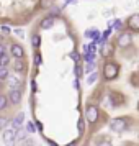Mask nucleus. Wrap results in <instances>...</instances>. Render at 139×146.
Listing matches in <instances>:
<instances>
[{
  "label": "nucleus",
  "instance_id": "bb28decb",
  "mask_svg": "<svg viewBox=\"0 0 139 146\" xmlns=\"http://www.w3.org/2000/svg\"><path fill=\"white\" fill-rule=\"evenodd\" d=\"M70 58H72L75 62H79V53H75V51H74V53H70Z\"/></svg>",
  "mask_w": 139,
  "mask_h": 146
},
{
  "label": "nucleus",
  "instance_id": "0eeeda50",
  "mask_svg": "<svg viewBox=\"0 0 139 146\" xmlns=\"http://www.w3.org/2000/svg\"><path fill=\"white\" fill-rule=\"evenodd\" d=\"M8 99H10V102H12L13 105H18V104L21 102V90H20V89L10 90V95H8Z\"/></svg>",
  "mask_w": 139,
  "mask_h": 146
},
{
  "label": "nucleus",
  "instance_id": "1a4fd4ad",
  "mask_svg": "<svg viewBox=\"0 0 139 146\" xmlns=\"http://www.w3.org/2000/svg\"><path fill=\"white\" fill-rule=\"evenodd\" d=\"M12 54H13V58H16V59H21L23 54H25V51H23V48H21L20 44H13V46H12Z\"/></svg>",
  "mask_w": 139,
  "mask_h": 146
},
{
  "label": "nucleus",
  "instance_id": "f8f14e48",
  "mask_svg": "<svg viewBox=\"0 0 139 146\" xmlns=\"http://www.w3.org/2000/svg\"><path fill=\"white\" fill-rule=\"evenodd\" d=\"M110 100H111L113 105H119V104H123V97H121V95H118V94H115V92H111Z\"/></svg>",
  "mask_w": 139,
  "mask_h": 146
},
{
  "label": "nucleus",
  "instance_id": "6ab92c4d",
  "mask_svg": "<svg viewBox=\"0 0 139 146\" xmlns=\"http://www.w3.org/2000/svg\"><path fill=\"white\" fill-rule=\"evenodd\" d=\"M7 123H8L7 117H0V130H7Z\"/></svg>",
  "mask_w": 139,
  "mask_h": 146
},
{
  "label": "nucleus",
  "instance_id": "a878e982",
  "mask_svg": "<svg viewBox=\"0 0 139 146\" xmlns=\"http://www.w3.org/2000/svg\"><path fill=\"white\" fill-rule=\"evenodd\" d=\"M34 62H36V66H40V64H41V54L40 53L34 54Z\"/></svg>",
  "mask_w": 139,
  "mask_h": 146
},
{
  "label": "nucleus",
  "instance_id": "c85d7f7f",
  "mask_svg": "<svg viewBox=\"0 0 139 146\" xmlns=\"http://www.w3.org/2000/svg\"><path fill=\"white\" fill-rule=\"evenodd\" d=\"M2 31H3L5 35H8L10 31H12V30H10V27H7V25H3V27H2Z\"/></svg>",
  "mask_w": 139,
  "mask_h": 146
},
{
  "label": "nucleus",
  "instance_id": "393cba45",
  "mask_svg": "<svg viewBox=\"0 0 139 146\" xmlns=\"http://www.w3.org/2000/svg\"><path fill=\"white\" fill-rule=\"evenodd\" d=\"M93 69H95V62H88L87 64V72H93Z\"/></svg>",
  "mask_w": 139,
  "mask_h": 146
},
{
  "label": "nucleus",
  "instance_id": "c756f323",
  "mask_svg": "<svg viewBox=\"0 0 139 146\" xmlns=\"http://www.w3.org/2000/svg\"><path fill=\"white\" fill-rule=\"evenodd\" d=\"M98 146H111V143H110V141H101Z\"/></svg>",
  "mask_w": 139,
  "mask_h": 146
},
{
  "label": "nucleus",
  "instance_id": "4be33fe9",
  "mask_svg": "<svg viewBox=\"0 0 139 146\" xmlns=\"http://www.w3.org/2000/svg\"><path fill=\"white\" fill-rule=\"evenodd\" d=\"M36 128H38V126L34 125V123H31V121H30V123L26 125V131H28V133H34V131H36Z\"/></svg>",
  "mask_w": 139,
  "mask_h": 146
},
{
  "label": "nucleus",
  "instance_id": "9d476101",
  "mask_svg": "<svg viewBox=\"0 0 139 146\" xmlns=\"http://www.w3.org/2000/svg\"><path fill=\"white\" fill-rule=\"evenodd\" d=\"M8 86L12 87V90H15V89H20V86H21V82H20V79L18 77H15V76H8Z\"/></svg>",
  "mask_w": 139,
  "mask_h": 146
},
{
  "label": "nucleus",
  "instance_id": "f3484780",
  "mask_svg": "<svg viewBox=\"0 0 139 146\" xmlns=\"http://www.w3.org/2000/svg\"><path fill=\"white\" fill-rule=\"evenodd\" d=\"M40 5L43 8H51L54 5V0H40Z\"/></svg>",
  "mask_w": 139,
  "mask_h": 146
},
{
  "label": "nucleus",
  "instance_id": "b1692460",
  "mask_svg": "<svg viewBox=\"0 0 139 146\" xmlns=\"http://www.w3.org/2000/svg\"><path fill=\"white\" fill-rule=\"evenodd\" d=\"M23 62H21V59H18L16 61V64H15V69H16V72H21V71H23Z\"/></svg>",
  "mask_w": 139,
  "mask_h": 146
},
{
  "label": "nucleus",
  "instance_id": "4468645a",
  "mask_svg": "<svg viewBox=\"0 0 139 146\" xmlns=\"http://www.w3.org/2000/svg\"><path fill=\"white\" fill-rule=\"evenodd\" d=\"M26 130H16V141H25L26 139Z\"/></svg>",
  "mask_w": 139,
  "mask_h": 146
},
{
  "label": "nucleus",
  "instance_id": "a211bd4d",
  "mask_svg": "<svg viewBox=\"0 0 139 146\" xmlns=\"http://www.w3.org/2000/svg\"><path fill=\"white\" fill-rule=\"evenodd\" d=\"M8 67H0V80H3V79H8Z\"/></svg>",
  "mask_w": 139,
  "mask_h": 146
},
{
  "label": "nucleus",
  "instance_id": "f257e3e1",
  "mask_svg": "<svg viewBox=\"0 0 139 146\" xmlns=\"http://www.w3.org/2000/svg\"><path fill=\"white\" fill-rule=\"evenodd\" d=\"M119 74V66L113 61H108L105 66H103V76H105L106 80H113L116 79Z\"/></svg>",
  "mask_w": 139,
  "mask_h": 146
},
{
  "label": "nucleus",
  "instance_id": "7ed1b4c3",
  "mask_svg": "<svg viewBox=\"0 0 139 146\" xmlns=\"http://www.w3.org/2000/svg\"><path fill=\"white\" fill-rule=\"evenodd\" d=\"M110 128L113 131H125L128 128V118H113L110 123Z\"/></svg>",
  "mask_w": 139,
  "mask_h": 146
},
{
  "label": "nucleus",
  "instance_id": "dca6fc26",
  "mask_svg": "<svg viewBox=\"0 0 139 146\" xmlns=\"http://www.w3.org/2000/svg\"><path fill=\"white\" fill-rule=\"evenodd\" d=\"M85 36H88V38H93V40H98V30H88V31H85Z\"/></svg>",
  "mask_w": 139,
  "mask_h": 146
},
{
  "label": "nucleus",
  "instance_id": "412c9836",
  "mask_svg": "<svg viewBox=\"0 0 139 146\" xmlns=\"http://www.w3.org/2000/svg\"><path fill=\"white\" fill-rule=\"evenodd\" d=\"M7 104H8L7 97H5V95H0V110H3V108L7 107Z\"/></svg>",
  "mask_w": 139,
  "mask_h": 146
},
{
  "label": "nucleus",
  "instance_id": "ddd939ff",
  "mask_svg": "<svg viewBox=\"0 0 139 146\" xmlns=\"http://www.w3.org/2000/svg\"><path fill=\"white\" fill-rule=\"evenodd\" d=\"M8 64H10L8 53L7 54H2V56H0V67H8Z\"/></svg>",
  "mask_w": 139,
  "mask_h": 146
},
{
  "label": "nucleus",
  "instance_id": "20e7f679",
  "mask_svg": "<svg viewBox=\"0 0 139 146\" xmlns=\"http://www.w3.org/2000/svg\"><path fill=\"white\" fill-rule=\"evenodd\" d=\"M85 117L88 123H97V120H98V107L88 105L85 110Z\"/></svg>",
  "mask_w": 139,
  "mask_h": 146
},
{
  "label": "nucleus",
  "instance_id": "423d86ee",
  "mask_svg": "<svg viewBox=\"0 0 139 146\" xmlns=\"http://www.w3.org/2000/svg\"><path fill=\"white\" fill-rule=\"evenodd\" d=\"M126 25H128V28H129L131 31H139V13L129 17L128 21H126Z\"/></svg>",
  "mask_w": 139,
  "mask_h": 146
},
{
  "label": "nucleus",
  "instance_id": "2eb2a0df",
  "mask_svg": "<svg viewBox=\"0 0 139 146\" xmlns=\"http://www.w3.org/2000/svg\"><path fill=\"white\" fill-rule=\"evenodd\" d=\"M31 44H33V48H40L41 46L40 35H33V36H31Z\"/></svg>",
  "mask_w": 139,
  "mask_h": 146
},
{
  "label": "nucleus",
  "instance_id": "2f4dec72",
  "mask_svg": "<svg viewBox=\"0 0 139 146\" xmlns=\"http://www.w3.org/2000/svg\"><path fill=\"white\" fill-rule=\"evenodd\" d=\"M79 130H80V133L84 131V121H82V120L79 121Z\"/></svg>",
  "mask_w": 139,
  "mask_h": 146
},
{
  "label": "nucleus",
  "instance_id": "f03ea898",
  "mask_svg": "<svg viewBox=\"0 0 139 146\" xmlns=\"http://www.w3.org/2000/svg\"><path fill=\"white\" fill-rule=\"evenodd\" d=\"M2 138H3V143L7 146H13L15 141H16V130H15V128H7V130H3Z\"/></svg>",
  "mask_w": 139,
  "mask_h": 146
},
{
  "label": "nucleus",
  "instance_id": "f704fd0d",
  "mask_svg": "<svg viewBox=\"0 0 139 146\" xmlns=\"http://www.w3.org/2000/svg\"><path fill=\"white\" fill-rule=\"evenodd\" d=\"M67 146H75V141H72V143H69Z\"/></svg>",
  "mask_w": 139,
  "mask_h": 146
},
{
  "label": "nucleus",
  "instance_id": "9b49d317",
  "mask_svg": "<svg viewBox=\"0 0 139 146\" xmlns=\"http://www.w3.org/2000/svg\"><path fill=\"white\" fill-rule=\"evenodd\" d=\"M54 25V17H46V18H43L41 21V28L43 30H47V28H51Z\"/></svg>",
  "mask_w": 139,
  "mask_h": 146
},
{
  "label": "nucleus",
  "instance_id": "7c9ffc66",
  "mask_svg": "<svg viewBox=\"0 0 139 146\" xmlns=\"http://www.w3.org/2000/svg\"><path fill=\"white\" fill-rule=\"evenodd\" d=\"M121 27H123V23H121V21H116V23H115V28H118V30H121Z\"/></svg>",
  "mask_w": 139,
  "mask_h": 146
},
{
  "label": "nucleus",
  "instance_id": "72a5a7b5",
  "mask_svg": "<svg viewBox=\"0 0 139 146\" xmlns=\"http://www.w3.org/2000/svg\"><path fill=\"white\" fill-rule=\"evenodd\" d=\"M110 33H111V30H106L105 33H103V38H108V36H110Z\"/></svg>",
  "mask_w": 139,
  "mask_h": 146
},
{
  "label": "nucleus",
  "instance_id": "aec40b11",
  "mask_svg": "<svg viewBox=\"0 0 139 146\" xmlns=\"http://www.w3.org/2000/svg\"><path fill=\"white\" fill-rule=\"evenodd\" d=\"M97 79H98V74H97V72H92L90 76H88V79H87V84H93Z\"/></svg>",
  "mask_w": 139,
  "mask_h": 146
},
{
  "label": "nucleus",
  "instance_id": "5701e85b",
  "mask_svg": "<svg viewBox=\"0 0 139 146\" xmlns=\"http://www.w3.org/2000/svg\"><path fill=\"white\" fill-rule=\"evenodd\" d=\"M85 61L87 62H93V61H95V53H87L85 54Z\"/></svg>",
  "mask_w": 139,
  "mask_h": 146
},
{
  "label": "nucleus",
  "instance_id": "cd10ccee",
  "mask_svg": "<svg viewBox=\"0 0 139 146\" xmlns=\"http://www.w3.org/2000/svg\"><path fill=\"white\" fill-rule=\"evenodd\" d=\"M2 54H7V46L5 44H0V56Z\"/></svg>",
  "mask_w": 139,
  "mask_h": 146
},
{
  "label": "nucleus",
  "instance_id": "473e14b6",
  "mask_svg": "<svg viewBox=\"0 0 139 146\" xmlns=\"http://www.w3.org/2000/svg\"><path fill=\"white\" fill-rule=\"evenodd\" d=\"M15 33H16V36H21L23 38V31L21 30H15Z\"/></svg>",
  "mask_w": 139,
  "mask_h": 146
},
{
  "label": "nucleus",
  "instance_id": "39448f33",
  "mask_svg": "<svg viewBox=\"0 0 139 146\" xmlns=\"http://www.w3.org/2000/svg\"><path fill=\"white\" fill-rule=\"evenodd\" d=\"M131 44V33L129 31H125V33H121L118 36V46L121 48H128Z\"/></svg>",
  "mask_w": 139,
  "mask_h": 146
},
{
  "label": "nucleus",
  "instance_id": "6e6552de",
  "mask_svg": "<svg viewBox=\"0 0 139 146\" xmlns=\"http://www.w3.org/2000/svg\"><path fill=\"white\" fill-rule=\"evenodd\" d=\"M23 121H25V113L18 112V113H16V117L13 118V128H15V130H20L21 125H23Z\"/></svg>",
  "mask_w": 139,
  "mask_h": 146
}]
</instances>
